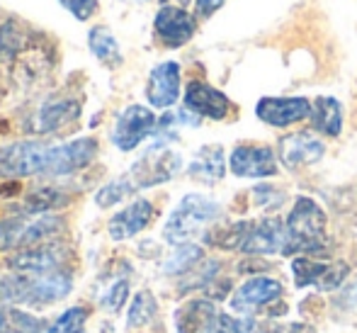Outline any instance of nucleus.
Masks as SVG:
<instances>
[{
  "mask_svg": "<svg viewBox=\"0 0 357 333\" xmlns=\"http://www.w3.org/2000/svg\"><path fill=\"white\" fill-rule=\"evenodd\" d=\"M326 212L314 198L299 195L291 205L284 219L287 226V251L284 256H306L321 253L328 249V234H326Z\"/></svg>",
  "mask_w": 357,
  "mask_h": 333,
  "instance_id": "1",
  "label": "nucleus"
},
{
  "mask_svg": "<svg viewBox=\"0 0 357 333\" xmlns=\"http://www.w3.org/2000/svg\"><path fill=\"white\" fill-rule=\"evenodd\" d=\"M221 205L207 195L190 193L178 202L173 212H170L168 221L163 226V239L173 246H185L199 234H207L209 226L219 221Z\"/></svg>",
  "mask_w": 357,
  "mask_h": 333,
  "instance_id": "2",
  "label": "nucleus"
},
{
  "mask_svg": "<svg viewBox=\"0 0 357 333\" xmlns=\"http://www.w3.org/2000/svg\"><path fill=\"white\" fill-rule=\"evenodd\" d=\"M73 290V280L66 272H42V275H8L0 280V299L10 304L42 306L59 302Z\"/></svg>",
  "mask_w": 357,
  "mask_h": 333,
  "instance_id": "3",
  "label": "nucleus"
},
{
  "mask_svg": "<svg viewBox=\"0 0 357 333\" xmlns=\"http://www.w3.org/2000/svg\"><path fill=\"white\" fill-rule=\"evenodd\" d=\"M63 229V221L54 214L13 216L0 221V249H32L54 239Z\"/></svg>",
  "mask_w": 357,
  "mask_h": 333,
  "instance_id": "4",
  "label": "nucleus"
},
{
  "mask_svg": "<svg viewBox=\"0 0 357 333\" xmlns=\"http://www.w3.org/2000/svg\"><path fill=\"white\" fill-rule=\"evenodd\" d=\"M180 170H183V156L170 149V146L155 141L142 158L129 168L127 178L134 185V190H146L173 180Z\"/></svg>",
  "mask_w": 357,
  "mask_h": 333,
  "instance_id": "5",
  "label": "nucleus"
},
{
  "mask_svg": "<svg viewBox=\"0 0 357 333\" xmlns=\"http://www.w3.org/2000/svg\"><path fill=\"white\" fill-rule=\"evenodd\" d=\"M49 149L39 141H15L0 149V175L3 178H29V175H47Z\"/></svg>",
  "mask_w": 357,
  "mask_h": 333,
  "instance_id": "6",
  "label": "nucleus"
},
{
  "mask_svg": "<svg viewBox=\"0 0 357 333\" xmlns=\"http://www.w3.org/2000/svg\"><path fill=\"white\" fill-rule=\"evenodd\" d=\"M229 170L236 178L263 180L275 178L278 168V151L268 144H236L229 156Z\"/></svg>",
  "mask_w": 357,
  "mask_h": 333,
  "instance_id": "7",
  "label": "nucleus"
},
{
  "mask_svg": "<svg viewBox=\"0 0 357 333\" xmlns=\"http://www.w3.org/2000/svg\"><path fill=\"white\" fill-rule=\"evenodd\" d=\"M197 32V17L185 5L165 3L153 17V34L165 49H180Z\"/></svg>",
  "mask_w": 357,
  "mask_h": 333,
  "instance_id": "8",
  "label": "nucleus"
},
{
  "mask_svg": "<svg viewBox=\"0 0 357 333\" xmlns=\"http://www.w3.org/2000/svg\"><path fill=\"white\" fill-rule=\"evenodd\" d=\"M278 161L282 163V168L291 170H304L309 165L319 163L326 156V141L321 139L316 132H309V129H299V132L284 134L282 139L278 141Z\"/></svg>",
  "mask_w": 357,
  "mask_h": 333,
  "instance_id": "9",
  "label": "nucleus"
},
{
  "mask_svg": "<svg viewBox=\"0 0 357 333\" xmlns=\"http://www.w3.org/2000/svg\"><path fill=\"white\" fill-rule=\"evenodd\" d=\"M255 117L273 129L294 127L311 117V100L304 95H284V98L265 95L255 103Z\"/></svg>",
  "mask_w": 357,
  "mask_h": 333,
  "instance_id": "10",
  "label": "nucleus"
},
{
  "mask_svg": "<svg viewBox=\"0 0 357 333\" xmlns=\"http://www.w3.org/2000/svg\"><path fill=\"white\" fill-rule=\"evenodd\" d=\"M348 263L343 260H324L314 256H296L291 260V275L296 287H319V290H335L343 285L348 275Z\"/></svg>",
  "mask_w": 357,
  "mask_h": 333,
  "instance_id": "11",
  "label": "nucleus"
},
{
  "mask_svg": "<svg viewBox=\"0 0 357 333\" xmlns=\"http://www.w3.org/2000/svg\"><path fill=\"white\" fill-rule=\"evenodd\" d=\"M158 127V119L144 105H129L122 114L117 117V124H114L112 132V144L117 146L119 151H132L137 149L139 144L151 136Z\"/></svg>",
  "mask_w": 357,
  "mask_h": 333,
  "instance_id": "12",
  "label": "nucleus"
},
{
  "mask_svg": "<svg viewBox=\"0 0 357 333\" xmlns=\"http://www.w3.org/2000/svg\"><path fill=\"white\" fill-rule=\"evenodd\" d=\"M185 108L197 117H207L214 122H224L234 112V103L229 95L221 93L219 88L204 83V80H190L185 88Z\"/></svg>",
  "mask_w": 357,
  "mask_h": 333,
  "instance_id": "13",
  "label": "nucleus"
},
{
  "mask_svg": "<svg viewBox=\"0 0 357 333\" xmlns=\"http://www.w3.org/2000/svg\"><path fill=\"white\" fill-rule=\"evenodd\" d=\"M282 297V285L275 277L255 275L248 282L238 287L231 297V309L238 311L241 316H250L265 306L275 304Z\"/></svg>",
  "mask_w": 357,
  "mask_h": 333,
  "instance_id": "14",
  "label": "nucleus"
},
{
  "mask_svg": "<svg viewBox=\"0 0 357 333\" xmlns=\"http://www.w3.org/2000/svg\"><path fill=\"white\" fill-rule=\"evenodd\" d=\"M98 154V141L95 139H75L68 144H59L49 149V168L47 175H71L75 170L90 165V161Z\"/></svg>",
  "mask_w": 357,
  "mask_h": 333,
  "instance_id": "15",
  "label": "nucleus"
},
{
  "mask_svg": "<svg viewBox=\"0 0 357 333\" xmlns=\"http://www.w3.org/2000/svg\"><path fill=\"white\" fill-rule=\"evenodd\" d=\"M180 98V64L163 61L151 68L149 80H146V100L151 108L168 110L178 103Z\"/></svg>",
  "mask_w": 357,
  "mask_h": 333,
  "instance_id": "16",
  "label": "nucleus"
},
{
  "mask_svg": "<svg viewBox=\"0 0 357 333\" xmlns=\"http://www.w3.org/2000/svg\"><path fill=\"white\" fill-rule=\"evenodd\" d=\"M287 251V226L278 216H263V219L253 221L250 234L245 239L243 253L253 256H284Z\"/></svg>",
  "mask_w": 357,
  "mask_h": 333,
  "instance_id": "17",
  "label": "nucleus"
},
{
  "mask_svg": "<svg viewBox=\"0 0 357 333\" xmlns=\"http://www.w3.org/2000/svg\"><path fill=\"white\" fill-rule=\"evenodd\" d=\"M66 258V251L59 244H39L32 249L15 251L13 258H8V265L17 272H29V275H42V272H56L59 265Z\"/></svg>",
  "mask_w": 357,
  "mask_h": 333,
  "instance_id": "18",
  "label": "nucleus"
},
{
  "mask_svg": "<svg viewBox=\"0 0 357 333\" xmlns=\"http://www.w3.org/2000/svg\"><path fill=\"white\" fill-rule=\"evenodd\" d=\"M219 311L209 299H192L175 311V331L178 333H216Z\"/></svg>",
  "mask_w": 357,
  "mask_h": 333,
  "instance_id": "19",
  "label": "nucleus"
},
{
  "mask_svg": "<svg viewBox=\"0 0 357 333\" xmlns=\"http://www.w3.org/2000/svg\"><path fill=\"white\" fill-rule=\"evenodd\" d=\"M311 132L326 139H338L343 134L345 114L340 100H335L333 95H319L316 100H311Z\"/></svg>",
  "mask_w": 357,
  "mask_h": 333,
  "instance_id": "20",
  "label": "nucleus"
},
{
  "mask_svg": "<svg viewBox=\"0 0 357 333\" xmlns=\"http://www.w3.org/2000/svg\"><path fill=\"white\" fill-rule=\"evenodd\" d=\"M153 219V205L149 200H134L129 207H124L122 212L109 219V236L114 241H127L132 236H137L139 231H144Z\"/></svg>",
  "mask_w": 357,
  "mask_h": 333,
  "instance_id": "21",
  "label": "nucleus"
},
{
  "mask_svg": "<svg viewBox=\"0 0 357 333\" xmlns=\"http://www.w3.org/2000/svg\"><path fill=\"white\" fill-rule=\"evenodd\" d=\"M229 161L224 156V146L219 144H207L195 154V158L188 165V175L197 183L204 185H216L219 180H224Z\"/></svg>",
  "mask_w": 357,
  "mask_h": 333,
  "instance_id": "22",
  "label": "nucleus"
},
{
  "mask_svg": "<svg viewBox=\"0 0 357 333\" xmlns=\"http://www.w3.org/2000/svg\"><path fill=\"white\" fill-rule=\"evenodd\" d=\"M88 47L95 57L107 66H119L122 64V52H119L117 39L112 37V32L105 27H93L88 32Z\"/></svg>",
  "mask_w": 357,
  "mask_h": 333,
  "instance_id": "23",
  "label": "nucleus"
},
{
  "mask_svg": "<svg viewBox=\"0 0 357 333\" xmlns=\"http://www.w3.org/2000/svg\"><path fill=\"white\" fill-rule=\"evenodd\" d=\"M44 321L32 314L15 309V306H0V333H42Z\"/></svg>",
  "mask_w": 357,
  "mask_h": 333,
  "instance_id": "24",
  "label": "nucleus"
},
{
  "mask_svg": "<svg viewBox=\"0 0 357 333\" xmlns=\"http://www.w3.org/2000/svg\"><path fill=\"white\" fill-rule=\"evenodd\" d=\"M78 117V105L73 103H54L47 105V108L39 112V124L37 132H54V129L63 127L71 119Z\"/></svg>",
  "mask_w": 357,
  "mask_h": 333,
  "instance_id": "25",
  "label": "nucleus"
},
{
  "mask_svg": "<svg viewBox=\"0 0 357 333\" xmlns=\"http://www.w3.org/2000/svg\"><path fill=\"white\" fill-rule=\"evenodd\" d=\"M202 258H204V251L199 249V246H195V244L178 246V249L173 251V256H168V260L163 263V272L165 275H183L190 267L202 263Z\"/></svg>",
  "mask_w": 357,
  "mask_h": 333,
  "instance_id": "26",
  "label": "nucleus"
},
{
  "mask_svg": "<svg viewBox=\"0 0 357 333\" xmlns=\"http://www.w3.org/2000/svg\"><path fill=\"white\" fill-rule=\"evenodd\" d=\"M155 311H158L155 297L151 295L149 290H142L132 299V306H129V316H127V326H129V329H142V326L151 324V321L155 319Z\"/></svg>",
  "mask_w": 357,
  "mask_h": 333,
  "instance_id": "27",
  "label": "nucleus"
},
{
  "mask_svg": "<svg viewBox=\"0 0 357 333\" xmlns=\"http://www.w3.org/2000/svg\"><path fill=\"white\" fill-rule=\"evenodd\" d=\"M132 193H137V190H134V185L129 183L127 175H122V178L112 180V183H107L105 188L98 190V195H95V205L102 207V209H107V207H112V205H117V202L127 200Z\"/></svg>",
  "mask_w": 357,
  "mask_h": 333,
  "instance_id": "28",
  "label": "nucleus"
},
{
  "mask_svg": "<svg viewBox=\"0 0 357 333\" xmlns=\"http://www.w3.org/2000/svg\"><path fill=\"white\" fill-rule=\"evenodd\" d=\"M66 202L68 198L63 193H59V190H54V188H44V190H37L34 195H29L24 209H27L29 214H49L52 209L66 205Z\"/></svg>",
  "mask_w": 357,
  "mask_h": 333,
  "instance_id": "29",
  "label": "nucleus"
},
{
  "mask_svg": "<svg viewBox=\"0 0 357 333\" xmlns=\"http://www.w3.org/2000/svg\"><path fill=\"white\" fill-rule=\"evenodd\" d=\"M250 198H253V205L258 207V209L275 212L284 205L287 193L273 183H258V185H253V190H250Z\"/></svg>",
  "mask_w": 357,
  "mask_h": 333,
  "instance_id": "30",
  "label": "nucleus"
},
{
  "mask_svg": "<svg viewBox=\"0 0 357 333\" xmlns=\"http://www.w3.org/2000/svg\"><path fill=\"white\" fill-rule=\"evenodd\" d=\"M85 321H88V309L85 306H71L49 326L47 333H80Z\"/></svg>",
  "mask_w": 357,
  "mask_h": 333,
  "instance_id": "31",
  "label": "nucleus"
},
{
  "mask_svg": "<svg viewBox=\"0 0 357 333\" xmlns=\"http://www.w3.org/2000/svg\"><path fill=\"white\" fill-rule=\"evenodd\" d=\"M127 297H129V282L119 280V282H114L107 290V295L102 297V306L107 311H112V314H117V311L127 304Z\"/></svg>",
  "mask_w": 357,
  "mask_h": 333,
  "instance_id": "32",
  "label": "nucleus"
},
{
  "mask_svg": "<svg viewBox=\"0 0 357 333\" xmlns=\"http://www.w3.org/2000/svg\"><path fill=\"white\" fill-rule=\"evenodd\" d=\"M219 329L226 333H255V321L248 319V316H229L221 314L219 316Z\"/></svg>",
  "mask_w": 357,
  "mask_h": 333,
  "instance_id": "33",
  "label": "nucleus"
},
{
  "mask_svg": "<svg viewBox=\"0 0 357 333\" xmlns=\"http://www.w3.org/2000/svg\"><path fill=\"white\" fill-rule=\"evenodd\" d=\"M59 3H61L75 20H80V22L90 20L95 15V10H98V0H59Z\"/></svg>",
  "mask_w": 357,
  "mask_h": 333,
  "instance_id": "34",
  "label": "nucleus"
},
{
  "mask_svg": "<svg viewBox=\"0 0 357 333\" xmlns=\"http://www.w3.org/2000/svg\"><path fill=\"white\" fill-rule=\"evenodd\" d=\"M226 5V0H195V17L209 20L214 13H219Z\"/></svg>",
  "mask_w": 357,
  "mask_h": 333,
  "instance_id": "35",
  "label": "nucleus"
},
{
  "mask_svg": "<svg viewBox=\"0 0 357 333\" xmlns=\"http://www.w3.org/2000/svg\"><path fill=\"white\" fill-rule=\"evenodd\" d=\"M190 3V0H178V5H188ZM192 3H195V0H192Z\"/></svg>",
  "mask_w": 357,
  "mask_h": 333,
  "instance_id": "36",
  "label": "nucleus"
},
{
  "mask_svg": "<svg viewBox=\"0 0 357 333\" xmlns=\"http://www.w3.org/2000/svg\"><path fill=\"white\" fill-rule=\"evenodd\" d=\"M134 3H151V0H134Z\"/></svg>",
  "mask_w": 357,
  "mask_h": 333,
  "instance_id": "37",
  "label": "nucleus"
},
{
  "mask_svg": "<svg viewBox=\"0 0 357 333\" xmlns=\"http://www.w3.org/2000/svg\"><path fill=\"white\" fill-rule=\"evenodd\" d=\"M216 333H226V331H221V329H219V331H216Z\"/></svg>",
  "mask_w": 357,
  "mask_h": 333,
  "instance_id": "38",
  "label": "nucleus"
}]
</instances>
